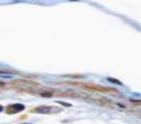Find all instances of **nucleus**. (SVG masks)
Returning a JSON list of instances; mask_svg holds the SVG:
<instances>
[{
	"instance_id": "f257e3e1",
	"label": "nucleus",
	"mask_w": 141,
	"mask_h": 124,
	"mask_svg": "<svg viewBox=\"0 0 141 124\" xmlns=\"http://www.w3.org/2000/svg\"><path fill=\"white\" fill-rule=\"evenodd\" d=\"M8 113H18L20 111H24L25 110V106L20 103H15V104H12V105H9L8 106Z\"/></svg>"
},
{
	"instance_id": "f03ea898",
	"label": "nucleus",
	"mask_w": 141,
	"mask_h": 124,
	"mask_svg": "<svg viewBox=\"0 0 141 124\" xmlns=\"http://www.w3.org/2000/svg\"><path fill=\"white\" fill-rule=\"evenodd\" d=\"M53 110H57V111H59L60 109H59V108L48 107V106H40V107L35 108L33 111H34V112H38V113H50V112H53Z\"/></svg>"
},
{
	"instance_id": "7ed1b4c3",
	"label": "nucleus",
	"mask_w": 141,
	"mask_h": 124,
	"mask_svg": "<svg viewBox=\"0 0 141 124\" xmlns=\"http://www.w3.org/2000/svg\"><path fill=\"white\" fill-rule=\"evenodd\" d=\"M107 80H108V81H110V82H112V84H117V85H119V86H122V82H121V81H119L118 79H113V78H108Z\"/></svg>"
},
{
	"instance_id": "20e7f679",
	"label": "nucleus",
	"mask_w": 141,
	"mask_h": 124,
	"mask_svg": "<svg viewBox=\"0 0 141 124\" xmlns=\"http://www.w3.org/2000/svg\"><path fill=\"white\" fill-rule=\"evenodd\" d=\"M41 96H43V97H51L53 94L51 93H41Z\"/></svg>"
},
{
	"instance_id": "39448f33",
	"label": "nucleus",
	"mask_w": 141,
	"mask_h": 124,
	"mask_svg": "<svg viewBox=\"0 0 141 124\" xmlns=\"http://www.w3.org/2000/svg\"><path fill=\"white\" fill-rule=\"evenodd\" d=\"M57 103H59L60 105H63V106H65V107H70V106H71V104H66V103H64V102H57Z\"/></svg>"
},
{
	"instance_id": "423d86ee",
	"label": "nucleus",
	"mask_w": 141,
	"mask_h": 124,
	"mask_svg": "<svg viewBox=\"0 0 141 124\" xmlns=\"http://www.w3.org/2000/svg\"><path fill=\"white\" fill-rule=\"evenodd\" d=\"M3 111V107H2V105H0V112H2Z\"/></svg>"
},
{
	"instance_id": "0eeeda50",
	"label": "nucleus",
	"mask_w": 141,
	"mask_h": 124,
	"mask_svg": "<svg viewBox=\"0 0 141 124\" xmlns=\"http://www.w3.org/2000/svg\"><path fill=\"white\" fill-rule=\"evenodd\" d=\"M23 124H31V123H23Z\"/></svg>"
}]
</instances>
